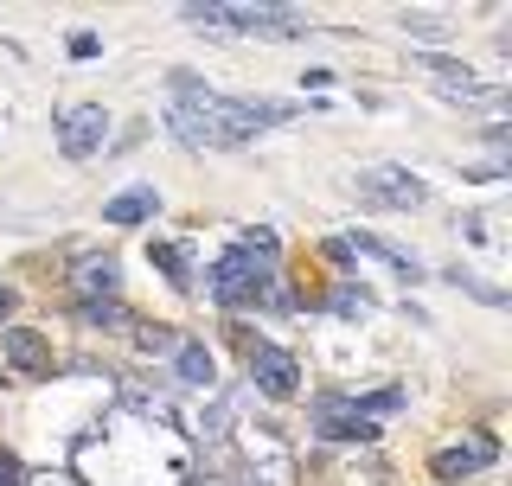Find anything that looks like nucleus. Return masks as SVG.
Returning <instances> with one entry per match:
<instances>
[{
	"instance_id": "f257e3e1",
	"label": "nucleus",
	"mask_w": 512,
	"mask_h": 486,
	"mask_svg": "<svg viewBox=\"0 0 512 486\" xmlns=\"http://www.w3.org/2000/svg\"><path fill=\"white\" fill-rule=\"evenodd\" d=\"M186 26H218V32H256V39H288L308 26V13L288 0H192L180 13Z\"/></svg>"
},
{
	"instance_id": "f03ea898",
	"label": "nucleus",
	"mask_w": 512,
	"mask_h": 486,
	"mask_svg": "<svg viewBox=\"0 0 512 486\" xmlns=\"http://www.w3.org/2000/svg\"><path fill=\"white\" fill-rule=\"evenodd\" d=\"M167 128L186 141L192 154H224V148H237L231 135H224V122H218V109H212V90L199 84V77H173V103H167Z\"/></svg>"
},
{
	"instance_id": "7ed1b4c3",
	"label": "nucleus",
	"mask_w": 512,
	"mask_h": 486,
	"mask_svg": "<svg viewBox=\"0 0 512 486\" xmlns=\"http://www.w3.org/2000/svg\"><path fill=\"white\" fill-rule=\"evenodd\" d=\"M269 288H276V263H269V256L224 250L218 263H212V295L224 307H250V301H263Z\"/></svg>"
},
{
	"instance_id": "20e7f679",
	"label": "nucleus",
	"mask_w": 512,
	"mask_h": 486,
	"mask_svg": "<svg viewBox=\"0 0 512 486\" xmlns=\"http://www.w3.org/2000/svg\"><path fill=\"white\" fill-rule=\"evenodd\" d=\"M352 192H365L372 205H384V212H416V205H429V186L416 180L410 167H391V160L352 173Z\"/></svg>"
},
{
	"instance_id": "39448f33",
	"label": "nucleus",
	"mask_w": 512,
	"mask_h": 486,
	"mask_svg": "<svg viewBox=\"0 0 512 486\" xmlns=\"http://www.w3.org/2000/svg\"><path fill=\"white\" fill-rule=\"evenodd\" d=\"M109 135V109L103 103H64L58 109V148L64 160H90Z\"/></svg>"
},
{
	"instance_id": "423d86ee",
	"label": "nucleus",
	"mask_w": 512,
	"mask_h": 486,
	"mask_svg": "<svg viewBox=\"0 0 512 486\" xmlns=\"http://www.w3.org/2000/svg\"><path fill=\"white\" fill-rule=\"evenodd\" d=\"M480 461H493V435H487V429H474V435H468V448H442V455L429 461V474H436L442 486H455V480L480 474Z\"/></svg>"
},
{
	"instance_id": "0eeeda50",
	"label": "nucleus",
	"mask_w": 512,
	"mask_h": 486,
	"mask_svg": "<svg viewBox=\"0 0 512 486\" xmlns=\"http://www.w3.org/2000/svg\"><path fill=\"white\" fill-rule=\"evenodd\" d=\"M71 288H77V301H116V288H122V263H116V256H77Z\"/></svg>"
},
{
	"instance_id": "6e6552de",
	"label": "nucleus",
	"mask_w": 512,
	"mask_h": 486,
	"mask_svg": "<svg viewBox=\"0 0 512 486\" xmlns=\"http://www.w3.org/2000/svg\"><path fill=\"white\" fill-rule=\"evenodd\" d=\"M0 359L13 371H26V378H39V371L52 365V346H45V333H32V327H7L0 333Z\"/></svg>"
},
{
	"instance_id": "1a4fd4ad",
	"label": "nucleus",
	"mask_w": 512,
	"mask_h": 486,
	"mask_svg": "<svg viewBox=\"0 0 512 486\" xmlns=\"http://www.w3.org/2000/svg\"><path fill=\"white\" fill-rule=\"evenodd\" d=\"M250 378L263 384L269 397H295V384H301V378H295V359H288L282 346H256V352H250Z\"/></svg>"
},
{
	"instance_id": "9d476101",
	"label": "nucleus",
	"mask_w": 512,
	"mask_h": 486,
	"mask_svg": "<svg viewBox=\"0 0 512 486\" xmlns=\"http://www.w3.org/2000/svg\"><path fill=\"white\" fill-rule=\"evenodd\" d=\"M423 71L436 77V90H448V96H468V103L480 96V103H493V90L480 84V77L468 71V64H455V58H442V52H429V58H423Z\"/></svg>"
},
{
	"instance_id": "9b49d317",
	"label": "nucleus",
	"mask_w": 512,
	"mask_h": 486,
	"mask_svg": "<svg viewBox=\"0 0 512 486\" xmlns=\"http://www.w3.org/2000/svg\"><path fill=\"white\" fill-rule=\"evenodd\" d=\"M314 429L327 435V442H365V435H372L378 423H365L359 410H352V403H320V416H314Z\"/></svg>"
},
{
	"instance_id": "f8f14e48",
	"label": "nucleus",
	"mask_w": 512,
	"mask_h": 486,
	"mask_svg": "<svg viewBox=\"0 0 512 486\" xmlns=\"http://www.w3.org/2000/svg\"><path fill=\"white\" fill-rule=\"evenodd\" d=\"M154 212H160V192L154 186H128V192H116V199L103 205L109 224H141V218H154Z\"/></svg>"
},
{
	"instance_id": "ddd939ff",
	"label": "nucleus",
	"mask_w": 512,
	"mask_h": 486,
	"mask_svg": "<svg viewBox=\"0 0 512 486\" xmlns=\"http://www.w3.org/2000/svg\"><path fill=\"white\" fill-rule=\"evenodd\" d=\"M346 250H365V256H378V263H391V269H410L416 275V256L410 250H397V243H384V237H372V231H359L346 243Z\"/></svg>"
},
{
	"instance_id": "4468645a",
	"label": "nucleus",
	"mask_w": 512,
	"mask_h": 486,
	"mask_svg": "<svg viewBox=\"0 0 512 486\" xmlns=\"http://www.w3.org/2000/svg\"><path fill=\"white\" fill-rule=\"evenodd\" d=\"M327 307H333L340 320H359V314H372V288H352V282H340V288L327 295Z\"/></svg>"
},
{
	"instance_id": "2eb2a0df",
	"label": "nucleus",
	"mask_w": 512,
	"mask_h": 486,
	"mask_svg": "<svg viewBox=\"0 0 512 486\" xmlns=\"http://www.w3.org/2000/svg\"><path fill=\"white\" fill-rule=\"evenodd\" d=\"M180 378L186 384H212V352H205L199 339H186V346H180Z\"/></svg>"
},
{
	"instance_id": "dca6fc26",
	"label": "nucleus",
	"mask_w": 512,
	"mask_h": 486,
	"mask_svg": "<svg viewBox=\"0 0 512 486\" xmlns=\"http://www.w3.org/2000/svg\"><path fill=\"white\" fill-rule=\"evenodd\" d=\"M154 263H160V275H167V282L180 288V295H186V288H192V275H186V256L173 250V243H154Z\"/></svg>"
},
{
	"instance_id": "f3484780",
	"label": "nucleus",
	"mask_w": 512,
	"mask_h": 486,
	"mask_svg": "<svg viewBox=\"0 0 512 486\" xmlns=\"http://www.w3.org/2000/svg\"><path fill=\"white\" fill-rule=\"evenodd\" d=\"M352 410L365 416V423H378V416H391V410H404V391H372V397H359Z\"/></svg>"
},
{
	"instance_id": "a211bd4d",
	"label": "nucleus",
	"mask_w": 512,
	"mask_h": 486,
	"mask_svg": "<svg viewBox=\"0 0 512 486\" xmlns=\"http://www.w3.org/2000/svg\"><path fill=\"white\" fill-rule=\"evenodd\" d=\"M77 314H84L90 327H122L128 307H122V301H77Z\"/></svg>"
},
{
	"instance_id": "6ab92c4d",
	"label": "nucleus",
	"mask_w": 512,
	"mask_h": 486,
	"mask_svg": "<svg viewBox=\"0 0 512 486\" xmlns=\"http://www.w3.org/2000/svg\"><path fill=\"white\" fill-rule=\"evenodd\" d=\"M0 486H26V467H20V455H7V448H0Z\"/></svg>"
},
{
	"instance_id": "aec40b11",
	"label": "nucleus",
	"mask_w": 512,
	"mask_h": 486,
	"mask_svg": "<svg viewBox=\"0 0 512 486\" xmlns=\"http://www.w3.org/2000/svg\"><path fill=\"white\" fill-rule=\"evenodd\" d=\"M96 52H103V39H96V32H71V58H96Z\"/></svg>"
},
{
	"instance_id": "412c9836",
	"label": "nucleus",
	"mask_w": 512,
	"mask_h": 486,
	"mask_svg": "<svg viewBox=\"0 0 512 486\" xmlns=\"http://www.w3.org/2000/svg\"><path fill=\"white\" fill-rule=\"evenodd\" d=\"M13 307H20V295H13V288H7V282H0V320H7V314H13Z\"/></svg>"
}]
</instances>
